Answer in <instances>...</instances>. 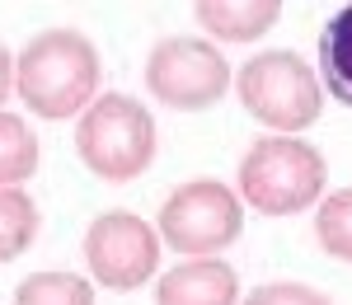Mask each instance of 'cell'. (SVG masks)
Wrapping results in <instances>:
<instances>
[{"label": "cell", "mask_w": 352, "mask_h": 305, "mask_svg": "<svg viewBox=\"0 0 352 305\" xmlns=\"http://www.w3.org/2000/svg\"><path fill=\"white\" fill-rule=\"evenodd\" d=\"M104 61L80 28H43L14 56V94L43 122H71L99 99Z\"/></svg>", "instance_id": "1"}, {"label": "cell", "mask_w": 352, "mask_h": 305, "mask_svg": "<svg viewBox=\"0 0 352 305\" xmlns=\"http://www.w3.org/2000/svg\"><path fill=\"white\" fill-rule=\"evenodd\" d=\"M235 193L258 216H300L329 193V165L305 137H258L240 155Z\"/></svg>", "instance_id": "2"}, {"label": "cell", "mask_w": 352, "mask_h": 305, "mask_svg": "<svg viewBox=\"0 0 352 305\" xmlns=\"http://www.w3.org/2000/svg\"><path fill=\"white\" fill-rule=\"evenodd\" d=\"M155 150H160V127L136 94L109 89L76 117V155L104 183L141 179L155 165Z\"/></svg>", "instance_id": "3"}, {"label": "cell", "mask_w": 352, "mask_h": 305, "mask_svg": "<svg viewBox=\"0 0 352 305\" xmlns=\"http://www.w3.org/2000/svg\"><path fill=\"white\" fill-rule=\"evenodd\" d=\"M240 109L277 137H300L324 113V80L292 47H263L235 71Z\"/></svg>", "instance_id": "4"}, {"label": "cell", "mask_w": 352, "mask_h": 305, "mask_svg": "<svg viewBox=\"0 0 352 305\" xmlns=\"http://www.w3.org/2000/svg\"><path fill=\"white\" fill-rule=\"evenodd\" d=\"M146 89L169 113H207L235 89V71L221 43L169 33L146 52Z\"/></svg>", "instance_id": "5"}, {"label": "cell", "mask_w": 352, "mask_h": 305, "mask_svg": "<svg viewBox=\"0 0 352 305\" xmlns=\"http://www.w3.org/2000/svg\"><path fill=\"white\" fill-rule=\"evenodd\" d=\"M155 230L179 258H221L244 235V197L221 179H188L160 202Z\"/></svg>", "instance_id": "6"}, {"label": "cell", "mask_w": 352, "mask_h": 305, "mask_svg": "<svg viewBox=\"0 0 352 305\" xmlns=\"http://www.w3.org/2000/svg\"><path fill=\"white\" fill-rule=\"evenodd\" d=\"M160 230L136 216V212H99L85 225L80 258H85V278L104 291H141L151 278H160Z\"/></svg>", "instance_id": "7"}, {"label": "cell", "mask_w": 352, "mask_h": 305, "mask_svg": "<svg viewBox=\"0 0 352 305\" xmlns=\"http://www.w3.org/2000/svg\"><path fill=\"white\" fill-rule=\"evenodd\" d=\"M155 305H240V273L226 258H179L155 278Z\"/></svg>", "instance_id": "8"}, {"label": "cell", "mask_w": 352, "mask_h": 305, "mask_svg": "<svg viewBox=\"0 0 352 305\" xmlns=\"http://www.w3.org/2000/svg\"><path fill=\"white\" fill-rule=\"evenodd\" d=\"M192 14L212 43H258L282 19V0H192Z\"/></svg>", "instance_id": "9"}, {"label": "cell", "mask_w": 352, "mask_h": 305, "mask_svg": "<svg viewBox=\"0 0 352 305\" xmlns=\"http://www.w3.org/2000/svg\"><path fill=\"white\" fill-rule=\"evenodd\" d=\"M320 80H324V94L352 109V0L338 14H329V24L320 28Z\"/></svg>", "instance_id": "10"}, {"label": "cell", "mask_w": 352, "mask_h": 305, "mask_svg": "<svg viewBox=\"0 0 352 305\" xmlns=\"http://www.w3.org/2000/svg\"><path fill=\"white\" fill-rule=\"evenodd\" d=\"M38 165H43V146L28 117L0 109V188H24Z\"/></svg>", "instance_id": "11"}, {"label": "cell", "mask_w": 352, "mask_h": 305, "mask_svg": "<svg viewBox=\"0 0 352 305\" xmlns=\"http://www.w3.org/2000/svg\"><path fill=\"white\" fill-rule=\"evenodd\" d=\"M38 230H43V212H38L33 193L0 188V263L24 258L33 249V240H38Z\"/></svg>", "instance_id": "12"}, {"label": "cell", "mask_w": 352, "mask_h": 305, "mask_svg": "<svg viewBox=\"0 0 352 305\" xmlns=\"http://www.w3.org/2000/svg\"><path fill=\"white\" fill-rule=\"evenodd\" d=\"M10 305H94V282L71 268H43L14 286Z\"/></svg>", "instance_id": "13"}, {"label": "cell", "mask_w": 352, "mask_h": 305, "mask_svg": "<svg viewBox=\"0 0 352 305\" xmlns=\"http://www.w3.org/2000/svg\"><path fill=\"white\" fill-rule=\"evenodd\" d=\"M315 240L333 263L352 268V183L338 193H324L315 207Z\"/></svg>", "instance_id": "14"}, {"label": "cell", "mask_w": 352, "mask_h": 305, "mask_svg": "<svg viewBox=\"0 0 352 305\" xmlns=\"http://www.w3.org/2000/svg\"><path fill=\"white\" fill-rule=\"evenodd\" d=\"M240 305H333V296L310 282H263L249 296H240Z\"/></svg>", "instance_id": "15"}, {"label": "cell", "mask_w": 352, "mask_h": 305, "mask_svg": "<svg viewBox=\"0 0 352 305\" xmlns=\"http://www.w3.org/2000/svg\"><path fill=\"white\" fill-rule=\"evenodd\" d=\"M10 94H14V56H10V47L0 43V109H5Z\"/></svg>", "instance_id": "16"}]
</instances>
